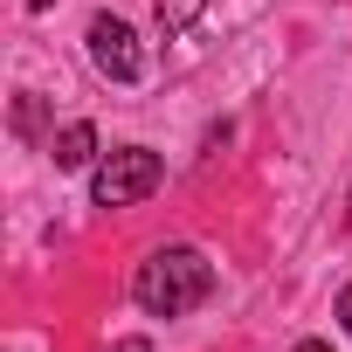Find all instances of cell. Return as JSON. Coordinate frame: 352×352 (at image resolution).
<instances>
[{"label":"cell","mask_w":352,"mask_h":352,"mask_svg":"<svg viewBox=\"0 0 352 352\" xmlns=\"http://www.w3.org/2000/svg\"><path fill=\"white\" fill-rule=\"evenodd\" d=\"M208 290H214V263L201 249H187V242L152 249L138 263V276H131V304L145 318H187L194 304H208Z\"/></svg>","instance_id":"1"},{"label":"cell","mask_w":352,"mask_h":352,"mask_svg":"<svg viewBox=\"0 0 352 352\" xmlns=\"http://www.w3.org/2000/svg\"><path fill=\"white\" fill-rule=\"evenodd\" d=\"M159 180H166V159H159L152 145H118V152H104L97 173H90V201H97V208H138V201L159 194Z\"/></svg>","instance_id":"2"},{"label":"cell","mask_w":352,"mask_h":352,"mask_svg":"<svg viewBox=\"0 0 352 352\" xmlns=\"http://www.w3.org/2000/svg\"><path fill=\"white\" fill-rule=\"evenodd\" d=\"M90 63H97L111 83H138V76H145V49H138V35H131L118 14H97V21H90Z\"/></svg>","instance_id":"3"},{"label":"cell","mask_w":352,"mask_h":352,"mask_svg":"<svg viewBox=\"0 0 352 352\" xmlns=\"http://www.w3.org/2000/svg\"><path fill=\"white\" fill-rule=\"evenodd\" d=\"M49 159H56L63 173L90 166V159H97V124H83V118H76V124H63V131L49 138Z\"/></svg>","instance_id":"4"},{"label":"cell","mask_w":352,"mask_h":352,"mask_svg":"<svg viewBox=\"0 0 352 352\" xmlns=\"http://www.w3.org/2000/svg\"><path fill=\"white\" fill-rule=\"evenodd\" d=\"M152 14H159V35H187L208 14V0H152Z\"/></svg>","instance_id":"5"},{"label":"cell","mask_w":352,"mask_h":352,"mask_svg":"<svg viewBox=\"0 0 352 352\" xmlns=\"http://www.w3.org/2000/svg\"><path fill=\"white\" fill-rule=\"evenodd\" d=\"M14 131H21V138L42 131V97H21V104H14Z\"/></svg>","instance_id":"6"},{"label":"cell","mask_w":352,"mask_h":352,"mask_svg":"<svg viewBox=\"0 0 352 352\" xmlns=\"http://www.w3.org/2000/svg\"><path fill=\"white\" fill-rule=\"evenodd\" d=\"M338 324H345V338H352V283L338 290Z\"/></svg>","instance_id":"7"},{"label":"cell","mask_w":352,"mask_h":352,"mask_svg":"<svg viewBox=\"0 0 352 352\" xmlns=\"http://www.w3.org/2000/svg\"><path fill=\"white\" fill-rule=\"evenodd\" d=\"M111 352H152V345H145V338H118Z\"/></svg>","instance_id":"8"},{"label":"cell","mask_w":352,"mask_h":352,"mask_svg":"<svg viewBox=\"0 0 352 352\" xmlns=\"http://www.w3.org/2000/svg\"><path fill=\"white\" fill-rule=\"evenodd\" d=\"M290 352H331V345H324V338H297Z\"/></svg>","instance_id":"9"},{"label":"cell","mask_w":352,"mask_h":352,"mask_svg":"<svg viewBox=\"0 0 352 352\" xmlns=\"http://www.w3.org/2000/svg\"><path fill=\"white\" fill-rule=\"evenodd\" d=\"M49 8H56V0H28V14H49Z\"/></svg>","instance_id":"10"}]
</instances>
